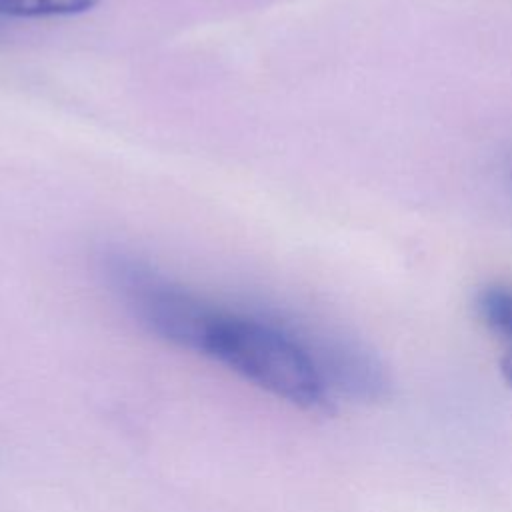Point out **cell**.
<instances>
[{"label":"cell","mask_w":512,"mask_h":512,"mask_svg":"<svg viewBox=\"0 0 512 512\" xmlns=\"http://www.w3.org/2000/svg\"><path fill=\"white\" fill-rule=\"evenodd\" d=\"M128 298L138 318L154 334L176 346L204 354L210 330L220 312L180 290L148 280L132 282Z\"/></svg>","instance_id":"2"},{"label":"cell","mask_w":512,"mask_h":512,"mask_svg":"<svg viewBox=\"0 0 512 512\" xmlns=\"http://www.w3.org/2000/svg\"><path fill=\"white\" fill-rule=\"evenodd\" d=\"M98 0H0V14L16 18L70 16L92 8Z\"/></svg>","instance_id":"4"},{"label":"cell","mask_w":512,"mask_h":512,"mask_svg":"<svg viewBox=\"0 0 512 512\" xmlns=\"http://www.w3.org/2000/svg\"><path fill=\"white\" fill-rule=\"evenodd\" d=\"M500 372L508 384H512V350H506V354L500 360Z\"/></svg>","instance_id":"5"},{"label":"cell","mask_w":512,"mask_h":512,"mask_svg":"<svg viewBox=\"0 0 512 512\" xmlns=\"http://www.w3.org/2000/svg\"><path fill=\"white\" fill-rule=\"evenodd\" d=\"M478 312L486 326L512 350V288L490 286L478 296Z\"/></svg>","instance_id":"3"},{"label":"cell","mask_w":512,"mask_h":512,"mask_svg":"<svg viewBox=\"0 0 512 512\" xmlns=\"http://www.w3.org/2000/svg\"><path fill=\"white\" fill-rule=\"evenodd\" d=\"M204 354L304 410H330L332 394L302 340L274 324L218 314Z\"/></svg>","instance_id":"1"}]
</instances>
